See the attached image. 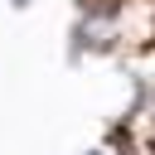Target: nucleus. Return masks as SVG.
Instances as JSON below:
<instances>
[{"mask_svg":"<svg viewBox=\"0 0 155 155\" xmlns=\"http://www.w3.org/2000/svg\"><path fill=\"white\" fill-rule=\"evenodd\" d=\"M87 155H92V150H87Z\"/></svg>","mask_w":155,"mask_h":155,"instance_id":"f03ea898","label":"nucleus"},{"mask_svg":"<svg viewBox=\"0 0 155 155\" xmlns=\"http://www.w3.org/2000/svg\"><path fill=\"white\" fill-rule=\"evenodd\" d=\"M15 5H29V0H15Z\"/></svg>","mask_w":155,"mask_h":155,"instance_id":"f257e3e1","label":"nucleus"}]
</instances>
